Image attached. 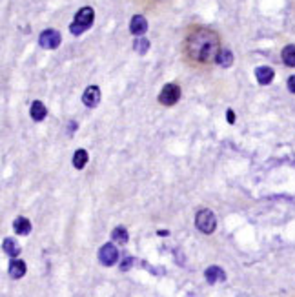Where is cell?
I'll return each mask as SVG.
<instances>
[{
    "label": "cell",
    "instance_id": "1",
    "mask_svg": "<svg viewBox=\"0 0 295 297\" xmlns=\"http://www.w3.org/2000/svg\"><path fill=\"white\" fill-rule=\"evenodd\" d=\"M221 39L206 26H191L184 37V57L193 66H210L217 62Z\"/></svg>",
    "mask_w": 295,
    "mask_h": 297
},
{
    "label": "cell",
    "instance_id": "2",
    "mask_svg": "<svg viewBox=\"0 0 295 297\" xmlns=\"http://www.w3.org/2000/svg\"><path fill=\"white\" fill-rule=\"evenodd\" d=\"M93 20H95V11H93V8L84 6V8L78 9L77 15H75V20L71 22L70 31L75 37L82 35L84 31H87L93 26Z\"/></svg>",
    "mask_w": 295,
    "mask_h": 297
},
{
    "label": "cell",
    "instance_id": "3",
    "mask_svg": "<svg viewBox=\"0 0 295 297\" xmlns=\"http://www.w3.org/2000/svg\"><path fill=\"white\" fill-rule=\"evenodd\" d=\"M195 226L199 232L210 235V233H213L215 232V228H217V217H215V214H213L212 210L202 208V210H199L195 214Z\"/></svg>",
    "mask_w": 295,
    "mask_h": 297
},
{
    "label": "cell",
    "instance_id": "4",
    "mask_svg": "<svg viewBox=\"0 0 295 297\" xmlns=\"http://www.w3.org/2000/svg\"><path fill=\"white\" fill-rule=\"evenodd\" d=\"M179 99H181V87H179V84H173V82L166 84L161 90V93H159V102H161L162 106L177 104Z\"/></svg>",
    "mask_w": 295,
    "mask_h": 297
},
{
    "label": "cell",
    "instance_id": "5",
    "mask_svg": "<svg viewBox=\"0 0 295 297\" xmlns=\"http://www.w3.org/2000/svg\"><path fill=\"white\" fill-rule=\"evenodd\" d=\"M117 259H119V250L113 243H106V245L100 246V250H99L100 264H104V266H113V264L117 262Z\"/></svg>",
    "mask_w": 295,
    "mask_h": 297
},
{
    "label": "cell",
    "instance_id": "6",
    "mask_svg": "<svg viewBox=\"0 0 295 297\" xmlns=\"http://www.w3.org/2000/svg\"><path fill=\"white\" fill-rule=\"evenodd\" d=\"M62 37L56 29H44L39 37V44L46 49H56L61 46Z\"/></svg>",
    "mask_w": 295,
    "mask_h": 297
},
{
    "label": "cell",
    "instance_id": "7",
    "mask_svg": "<svg viewBox=\"0 0 295 297\" xmlns=\"http://www.w3.org/2000/svg\"><path fill=\"white\" fill-rule=\"evenodd\" d=\"M82 102L87 108H95L100 102V87L99 86H87L82 95Z\"/></svg>",
    "mask_w": 295,
    "mask_h": 297
},
{
    "label": "cell",
    "instance_id": "8",
    "mask_svg": "<svg viewBox=\"0 0 295 297\" xmlns=\"http://www.w3.org/2000/svg\"><path fill=\"white\" fill-rule=\"evenodd\" d=\"M130 31L135 37H144V33L148 31V20L142 15H135L130 22Z\"/></svg>",
    "mask_w": 295,
    "mask_h": 297
},
{
    "label": "cell",
    "instance_id": "9",
    "mask_svg": "<svg viewBox=\"0 0 295 297\" xmlns=\"http://www.w3.org/2000/svg\"><path fill=\"white\" fill-rule=\"evenodd\" d=\"M27 272V266L26 262L20 261V259H13V261L9 262V268H8V274L11 279H20V277L26 276Z\"/></svg>",
    "mask_w": 295,
    "mask_h": 297
},
{
    "label": "cell",
    "instance_id": "10",
    "mask_svg": "<svg viewBox=\"0 0 295 297\" xmlns=\"http://www.w3.org/2000/svg\"><path fill=\"white\" fill-rule=\"evenodd\" d=\"M204 277H206V281H208L210 284L222 283V281H226V272L222 270L221 266H210L204 272Z\"/></svg>",
    "mask_w": 295,
    "mask_h": 297
},
{
    "label": "cell",
    "instance_id": "11",
    "mask_svg": "<svg viewBox=\"0 0 295 297\" xmlns=\"http://www.w3.org/2000/svg\"><path fill=\"white\" fill-rule=\"evenodd\" d=\"M275 73L272 68H268V66H260V68H257L255 70V79L259 84H262V86H268V84H272V80H274Z\"/></svg>",
    "mask_w": 295,
    "mask_h": 297
},
{
    "label": "cell",
    "instance_id": "12",
    "mask_svg": "<svg viewBox=\"0 0 295 297\" xmlns=\"http://www.w3.org/2000/svg\"><path fill=\"white\" fill-rule=\"evenodd\" d=\"M2 248H4V252L9 257H13V259H17L22 252L20 245H18V241L15 239V237H6L4 243H2Z\"/></svg>",
    "mask_w": 295,
    "mask_h": 297
},
{
    "label": "cell",
    "instance_id": "13",
    "mask_svg": "<svg viewBox=\"0 0 295 297\" xmlns=\"http://www.w3.org/2000/svg\"><path fill=\"white\" fill-rule=\"evenodd\" d=\"M13 230L17 235H27L31 232V223L27 217H17L13 221Z\"/></svg>",
    "mask_w": 295,
    "mask_h": 297
},
{
    "label": "cell",
    "instance_id": "14",
    "mask_svg": "<svg viewBox=\"0 0 295 297\" xmlns=\"http://www.w3.org/2000/svg\"><path fill=\"white\" fill-rule=\"evenodd\" d=\"M29 115L33 121H44L46 118V115H48V109H46V106H44V102L40 101H35L33 104H31V109H29Z\"/></svg>",
    "mask_w": 295,
    "mask_h": 297
},
{
    "label": "cell",
    "instance_id": "15",
    "mask_svg": "<svg viewBox=\"0 0 295 297\" xmlns=\"http://www.w3.org/2000/svg\"><path fill=\"white\" fill-rule=\"evenodd\" d=\"M281 58H282V62H284L286 66H290V68H295V46H293V44H288V46H284V48H282Z\"/></svg>",
    "mask_w": 295,
    "mask_h": 297
},
{
    "label": "cell",
    "instance_id": "16",
    "mask_svg": "<svg viewBox=\"0 0 295 297\" xmlns=\"http://www.w3.org/2000/svg\"><path fill=\"white\" fill-rule=\"evenodd\" d=\"M111 239H113V243H117V245H126L128 239H130L126 226H117L115 228V230L111 232Z\"/></svg>",
    "mask_w": 295,
    "mask_h": 297
},
{
    "label": "cell",
    "instance_id": "17",
    "mask_svg": "<svg viewBox=\"0 0 295 297\" xmlns=\"http://www.w3.org/2000/svg\"><path fill=\"white\" fill-rule=\"evenodd\" d=\"M217 62H219V66H222V68H230V66L233 64V53H231L228 48H222L217 55Z\"/></svg>",
    "mask_w": 295,
    "mask_h": 297
},
{
    "label": "cell",
    "instance_id": "18",
    "mask_svg": "<svg viewBox=\"0 0 295 297\" xmlns=\"http://www.w3.org/2000/svg\"><path fill=\"white\" fill-rule=\"evenodd\" d=\"M87 159H90V155H87L86 150H77L73 155V166L77 168V170H82L87 164Z\"/></svg>",
    "mask_w": 295,
    "mask_h": 297
},
{
    "label": "cell",
    "instance_id": "19",
    "mask_svg": "<svg viewBox=\"0 0 295 297\" xmlns=\"http://www.w3.org/2000/svg\"><path fill=\"white\" fill-rule=\"evenodd\" d=\"M133 48H135V51L139 53V55H144V53L148 51V48H150V40L144 39V37H137L135 42H133Z\"/></svg>",
    "mask_w": 295,
    "mask_h": 297
},
{
    "label": "cell",
    "instance_id": "20",
    "mask_svg": "<svg viewBox=\"0 0 295 297\" xmlns=\"http://www.w3.org/2000/svg\"><path fill=\"white\" fill-rule=\"evenodd\" d=\"M131 262H133V259H131V257L124 259V261H122V264H121V270H122V272L130 270V268H131Z\"/></svg>",
    "mask_w": 295,
    "mask_h": 297
},
{
    "label": "cell",
    "instance_id": "21",
    "mask_svg": "<svg viewBox=\"0 0 295 297\" xmlns=\"http://www.w3.org/2000/svg\"><path fill=\"white\" fill-rule=\"evenodd\" d=\"M226 121H228L230 124H233V123H235V113H233V109H228V111H226Z\"/></svg>",
    "mask_w": 295,
    "mask_h": 297
},
{
    "label": "cell",
    "instance_id": "22",
    "mask_svg": "<svg viewBox=\"0 0 295 297\" xmlns=\"http://www.w3.org/2000/svg\"><path fill=\"white\" fill-rule=\"evenodd\" d=\"M288 90L291 93H295V75H291L290 79H288Z\"/></svg>",
    "mask_w": 295,
    "mask_h": 297
}]
</instances>
